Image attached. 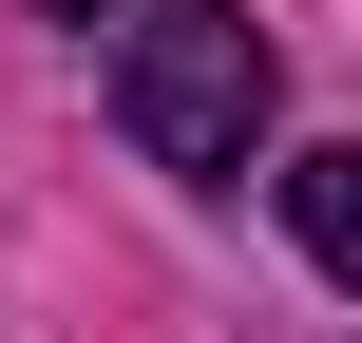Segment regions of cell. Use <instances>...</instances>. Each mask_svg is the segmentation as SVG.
I'll return each mask as SVG.
<instances>
[{"mask_svg": "<svg viewBox=\"0 0 362 343\" xmlns=\"http://www.w3.org/2000/svg\"><path fill=\"white\" fill-rule=\"evenodd\" d=\"M38 19H115V0H38Z\"/></svg>", "mask_w": 362, "mask_h": 343, "instance_id": "3", "label": "cell"}, {"mask_svg": "<svg viewBox=\"0 0 362 343\" xmlns=\"http://www.w3.org/2000/svg\"><path fill=\"white\" fill-rule=\"evenodd\" d=\"M286 229H305V267H344V286H362V134L286 172Z\"/></svg>", "mask_w": 362, "mask_h": 343, "instance_id": "2", "label": "cell"}, {"mask_svg": "<svg viewBox=\"0 0 362 343\" xmlns=\"http://www.w3.org/2000/svg\"><path fill=\"white\" fill-rule=\"evenodd\" d=\"M267 38L229 19V0H172V19H134L115 38V115H134V153L153 172H248V134H267Z\"/></svg>", "mask_w": 362, "mask_h": 343, "instance_id": "1", "label": "cell"}]
</instances>
